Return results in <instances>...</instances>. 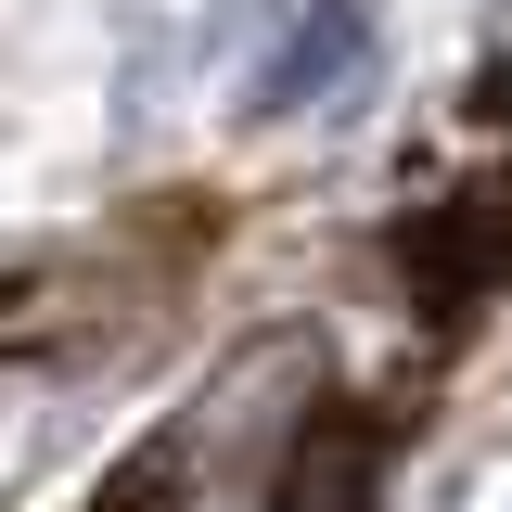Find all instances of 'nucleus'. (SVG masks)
I'll return each instance as SVG.
<instances>
[{"instance_id":"f03ea898","label":"nucleus","mask_w":512,"mask_h":512,"mask_svg":"<svg viewBox=\"0 0 512 512\" xmlns=\"http://www.w3.org/2000/svg\"><path fill=\"white\" fill-rule=\"evenodd\" d=\"M282 512H359V487H346V474L320 461V474H308V487H295V500H282Z\"/></svg>"},{"instance_id":"f257e3e1","label":"nucleus","mask_w":512,"mask_h":512,"mask_svg":"<svg viewBox=\"0 0 512 512\" xmlns=\"http://www.w3.org/2000/svg\"><path fill=\"white\" fill-rule=\"evenodd\" d=\"M359 39H372V13H359V0H320V13H308V39H295V64L269 77V103H308L333 64H359Z\"/></svg>"}]
</instances>
